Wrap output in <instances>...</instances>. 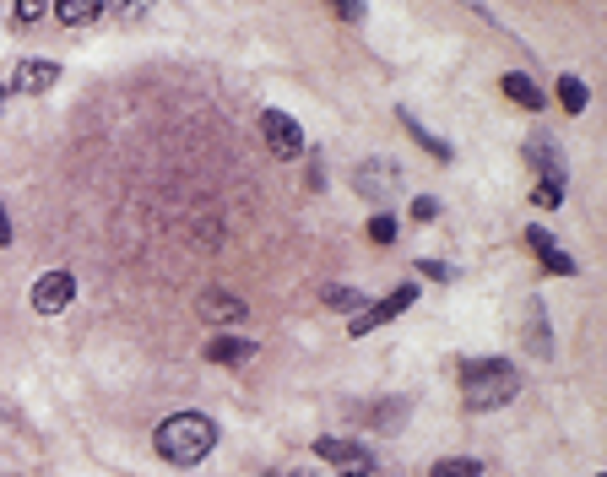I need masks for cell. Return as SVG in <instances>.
Segmentation results:
<instances>
[{
  "label": "cell",
  "instance_id": "1",
  "mask_svg": "<svg viewBox=\"0 0 607 477\" xmlns=\"http://www.w3.org/2000/svg\"><path fill=\"white\" fill-rule=\"evenodd\" d=\"M461 396L472 413H494V407L521 396V369L510 358H472L461 369Z\"/></svg>",
  "mask_w": 607,
  "mask_h": 477
},
{
  "label": "cell",
  "instance_id": "2",
  "mask_svg": "<svg viewBox=\"0 0 607 477\" xmlns=\"http://www.w3.org/2000/svg\"><path fill=\"white\" fill-rule=\"evenodd\" d=\"M217 445V424L207 413H174L163 429H158V456L174 461V466H195V461H207Z\"/></svg>",
  "mask_w": 607,
  "mask_h": 477
},
{
  "label": "cell",
  "instance_id": "3",
  "mask_svg": "<svg viewBox=\"0 0 607 477\" xmlns=\"http://www.w3.org/2000/svg\"><path fill=\"white\" fill-rule=\"evenodd\" d=\"M260 136L277 158H299L304 152V125L288 109H260Z\"/></svg>",
  "mask_w": 607,
  "mask_h": 477
},
{
  "label": "cell",
  "instance_id": "4",
  "mask_svg": "<svg viewBox=\"0 0 607 477\" xmlns=\"http://www.w3.org/2000/svg\"><path fill=\"white\" fill-rule=\"evenodd\" d=\"M413 299H418V288H413V283H401L396 293H385L380 304H369L364 315H353V325H348V331H353V336H369L374 325H390V320H396L401 309H407V304H413Z\"/></svg>",
  "mask_w": 607,
  "mask_h": 477
},
{
  "label": "cell",
  "instance_id": "5",
  "mask_svg": "<svg viewBox=\"0 0 607 477\" xmlns=\"http://www.w3.org/2000/svg\"><path fill=\"white\" fill-rule=\"evenodd\" d=\"M71 299H77V277H71V271H44V277L33 283V309L38 315H60Z\"/></svg>",
  "mask_w": 607,
  "mask_h": 477
},
{
  "label": "cell",
  "instance_id": "6",
  "mask_svg": "<svg viewBox=\"0 0 607 477\" xmlns=\"http://www.w3.org/2000/svg\"><path fill=\"white\" fill-rule=\"evenodd\" d=\"M526 250H531L537 260H543V266L554 271V277H575V260L554 244V234H548V228H526Z\"/></svg>",
  "mask_w": 607,
  "mask_h": 477
},
{
  "label": "cell",
  "instance_id": "7",
  "mask_svg": "<svg viewBox=\"0 0 607 477\" xmlns=\"http://www.w3.org/2000/svg\"><path fill=\"white\" fill-rule=\"evenodd\" d=\"M195 309H201V320H223V325H244V320H250V309H244L239 299H228V293H217V288L201 293Z\"/></svg>",
  "mask_w": 607,
  "mask_h": 477
},
{
  "label": "cell",
  "instance_id": "8",
  "mask_svg": "<svg viewBox=\"0 0 607 477\" xmlns=\"http://www.w3.org/2000/svg\"><path fill=\"white\" fill-rule=\"evenodd\" d=\"M315 456L331 461V466H342V472H364L369 466L364 445H353V440H315Z\"/></svg>",
  "mask_w": 607,
  "mask_h": 477
},
{
  "label": "cell",
  "instance_id": "9",
  "mask_svg": "<svg viewBox=\"0 0 607 477\" xmlns=\"http://www.w3.org/2000/svg\"><path fill=\"white\" fill-rule=\"evenodd\" d=\"M54 77H60L54 60H22L17 77H12V87H17V93H44V87H54Z\"/></svg>",
  "mask_w": 607,
  "mask_h": 477
},
{
  "label": "cell",
  "instance_id": "10",
  "mask_svg": "<svg viewBox=\"0 0 607 477\" xmlns=\"http://www.w3.org/2000/svg\"><path fill=\"white\" fill-rule=\"evenodd\" d=\"M353 185H358L364 195H385V190H396V185H401V174H396V163L374 158V163H364V169L353 174Z\"/></svg>",
  "mask_w": 607,
  "mask_h": 477
},
{
  "label": "cell",
  "instance_id": "11",
  "mask_svg": "<svg viewBox=\"0 0 607 477\" xmlns=\"http://www.w3.org/2000/svg\"><path fill=\"white\" fill-rule=\"evenodd\" d=\"M260 348L250 342V336H212V342H207V358L212 364H250Z\"/></svg>",
  "mask_w": 607,
  "mask_h": 477
},
{
  "label": "cell",
  "instance_id": "12",
  "mask_svg": "<svg viewBox=\"0 0 607 477\" xmlns=\"http://www.w3.org/2000/svg\"><path fill=\"white\" fill-rule=\"evenodd\" d=\"M504 93H510L521 109H543V93H537V82H531V77H521V71H510V77H504Z\"/></svg>",
  "mask_w": 607,
  "mask_h": 477
},
{
  "label": "cell",
  "instance_id": "13",
  "mask_svg": "<svg viewBox=\"0 0 607 477\" xmlns=\"http://www.w3.org/2000/svg\"><path fill=\"white\" fill-rule=\"evenodd\" d=\"M60 22H93L98 17V0H60V6H49Z\"/></svg>",
  "mask_w": 607,
  "mask_h": 477
},
{
  "label": "cell",
  "instance_id": "14",
  "mask_svg": "<svg viewBox=\"0 0 607 477\" xmlns=\"http://www.w3.org/2000/svg\"><path fill=\"white\" fill-rule=\"evenodd\" d=\"M434 477H483V466L472 456H445V461H434Z\"/></svg>",
  "mask_w": 607,
  "mask_h": 477
},
{
  "label": "cell",
  "instance_id": "15",
  "mask_svg": "<svg viewBox=\"0 0 607 477\" xmlns=\"http://www.w3.org/2000/svg\"><path fill=\"white\" fill-rule=\"evenodd\" d=\"M586 98H591V93H586V82H580V77H564V82H559V103H564V114H580V109H586Z\"/></svg>",
  "mask_w": 607,
  "mask_h": 477
},
{
  "label": "cell",
  "instance_id": "16",
  "mask_svg": "<svg viewBox=\"0 0 607 477\" xmlns=\"http://www.w3.org/2000/svg\"><path fill=\"white\" fill-rule=\"evenodd\" d=\"M325 304H331V309H348V315H364V309H369L358 288H325Z\"/></svg>",
  "mask_w": 607,
  "mask_h": 477
},
{
  "label": "cell",
  "instance_id": "17",
  "mask_svg": "<svg viewBox=\"0 0 607 477\" xmlns=\"http://www.w3.org/2000/svg\"><path fill=\"white\" fill-rule=\"evenodd\" d=\"M401 125H407V130H413V136H418V142H423V147H429V152H434V158H450V147H445V142H439V136H434V130H423V125H418V119H413V114H407V109H401Z\"/></svg>",
  "mask_w": 607,
  "mask_h": 477
},
{
  "label": "cell",
  "instance_id": "18",
  "mask_svg": "<svg viewBox=\"0 0 607 477\" xmlns=\"http://www.w3.org/2000/svg\"><path fill=\"white\" fill-rule=\"evenodd\" d=\"M531 201H537V207H548V212H554V207H564V185H559V179H543V185L531 190Z\"/></svg>",
  "mask_w": 607,
  "mask_h": 477
},
{
  "label": "cell",
  "instance_id": "19",
  "mask_svg": "<svg viewBox=\"0 0 607 477\" xmlns=\"http://www.w3.org/2000/svg\"><path fill=\"white\" fill-rule=\"evenodd\" d=\"M369 239H374V244H390V239H396V218H390V212H374V218H369Z\"/></svg>",
  "mask_w": 607,
  "mask_h": 477
},
{
  "label": "cell",
  "instance_id": "20",
  "mask_svg": "<svg viewBox=\"0 0 607 477\" xmlns=\"http://www.w3.org/2000/svg\"><path fill=\"white\" fill-rule=\"evenodd\" d=\"M531 348L537 353H548V331H543V304L531 299Z\"/></svg>",
  "mask_w": 607,
  "mask_h": 477
},
{
  "label": "cell",
  "instance_id": "21",
  "mask_svg": "<svg viewBox=\"0 0 607 477\" xmlns=\"http://www.w3.org/2000/svg\"><path fill=\"white\" fill-rule=\"evenodd\" d=\"M49 6H44V0H17V6H12V17L17 22H33V17H44Z\"/></svg>",
  "mask_w": 607,
  "mask_h": 477
},
{
  "label": "cell",
  "instance_id": "22",
  "mask_svg": "<svg viewBox=\"0 0 607 477\" xmlns=\"http://www.w3.org/2000/svg\"><path fill=\"white\" fill-rule=\"evenodd\" d=\"M434 212H439V201H434V195H418V201H413V218H418V223H429Z\"/></svg>",
  "mask_w": 607,
  "mask_h": 477
},
{
  "label": "cell",
  "instance_id": "23",
  "mask_svg": "<svg viewBox=\"0 0 607 477\" xmlns=\"http://www.w3.org/2000/svg\"><path fill=\"white\" fill-rule=\"evenodd\" d=\"M0 244H12V218H6V207H0Z\"/></svg>",
  "mask_w": 607,
  "mask_h": 477
},
{
  "label": "cell",
  "instance_id": "24",
  "mask_svg": "<svg viewBox=\"0 0 607 477\" xmlns=\"http://www.w3.org/2000/svg\"><path fill=\"white\" fill-rule=\"evenodd\" d=\"M342 477H369V472H342Z\"/></svg>",
  "mask_w": 607,
  "mask_h": 477
},
{
  "label": "cell",
  "instance_id": "25",
  "mask_svg": "<svg viewBox=\"0 0 607 477\" xmlns=\"http://www.w3.org/2000/svg\"><path fill=\"white\" fill-rule=\"evenodd\" d=\"M0 103H6V87H0Z\"/></svg>",
  "mask_w": 607,
  "mask_h": 477
},
{
  "label": "cell",
  "instance_id": "26",
  "mask_svg": "<svg viewBox=\"0 0 607 477\" xmlns=\"http://www.w3.org/2000/svg\"><path fill=\"white\" fill-rule=\"evenodd\" d=\"M299 477H304V472H299Z\"/></svg>",
  "mask_w": 607,
  "mask_h": 477
}]
</instances>
